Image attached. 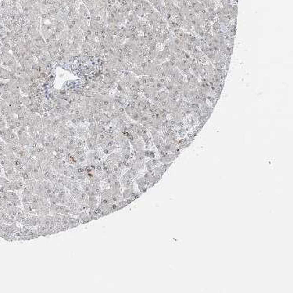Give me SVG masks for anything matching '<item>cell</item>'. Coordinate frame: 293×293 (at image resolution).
I'll use <instances>...</instances> for the list:
<instances>
[{
    "instance_id": "6da1fadb",
    "label": "cell",
    "mask_w": 293,
    "mask_h": 293,
    "mask_svg": "<svg viewBox=\"0 0 293 293\" xmlns=\"http://www.w3.org/2000/svg\"><path fill=\"white\" fill-rule=\"evenodd\" d=\"M77 217L79 219L80 224H87L88 223V222L91 221L89 215H88V210H84V211L81 212L80 213H78V214L77 215Z\"/></svg>"
},
{
    "instance_id": "7a4b0ae2",
    "label": "cell",
    "mask_w": 293,
    "mask_h": 293,
    "mask_svg": "<svg viewBox=\"0 0 293 293\" xmlns=\"http://www.w3.org/2000/svg\"><path fill=\"white\" fill-rule=\"evenodd\" d=\"M78 225H80L79 219H78V217H73V215H70V217L69 218V220H68L69 229H72V228H76V227H78Z\"/></svg>"
},
{
    "instance_id": "3957f363",
    "label": "cell",
    "mask_w": 293,
    "mask_h": 293,
    "mask_svg": "<svg viewBox=\"0 0 293 293\" xmlns=\"http://www.w3.org/2000/svg\"><path fill=\"white\" fill-rule=\"evenodd\" d=\"M134 191H135V189H131V188H127V189H124V191L121 192L122 199H129V198H131L132 192H133Z\"/></svg>"
}]
</instances>
